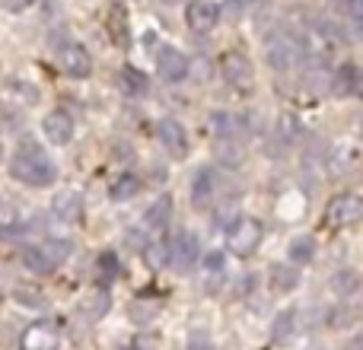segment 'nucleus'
<instances>
[{
	"instance_id": "20",
	"label": "nucleus",
	"mask_w": 363,
	"mask_h": 350,
	"mask_svg": "<svg viewBox=\"0 0 363 350\" xmlns=\"http://www.w3.org/2000/svg\"><path fill=\"white\" fill-rule=\"evenodd\" d=\"M360 287V274L357 271H338V274L332 277V290L338 296H354Z\"/></svg>"
},
{
	"instance_id": "11",
	"label": "nucleus",
	"mask_w": 363,
	"mask_h": 350,
	"mask_svg": "<svg viewBox=\"0 0 363 350\" xmlns=\"http://www.w3.org/2000/svg\"><path fill=\"white\" fill-rule=\"evenodd\" d=\"M363 217V201L360 194H338L328 204V220L335 226H354Z\"/></svg>"
},
{
	"instance_id": "25",
	"label": "nucleus",
	"mask_w": 363,
	"mask_h": 350,
	"mask_svg": "<svg viewBox=\"0 0 363 350\" xmlns=\"http://www.w3.org/2000/svg\"><path fill=\"white\" fill-rule=\"evenodd\" d=\"M121 77H125V86L131 89V93H147V80H144V74L140 70H134V67H125L121 70Z\"/></svg>"
},
{
	"instance_id": "9",
	"label": "nucleus",
	"mask_w": 363,
	"mask_h": 350,
	"mask_svg": "<svg viewBox=\"0 0 363 350\" xmlns=\"http://www.w3.org/2000/svg\"><path fill=\"white\" fill-rule=\"evenodd\" d=\"M185 19H188V29H191V32L217 29L220 4H213V0H191V4H188V10H185Z\"/></svg>"
},
{
	"instance_id": "22",
	"label": "nucleus",
	"mask_w": 363,
	"mask_h": 350,
	"mask_svg": "<svg viewBox=\"0 0 363 350\" xmlns=\"http://www.w3.org/2000/svg\"><path fill=\"white\" fill-rule=\"evenodd\" d=\"M294 322H296V315L290 312V309H287V312H281V315L274 319V328H271V334H274L277 344H284V341L294 334Z\"/></svg>"
},
{
	"instance_id": "27",
	"label": "nucleus",
	"mask_w": 363,
	"mask_h": 350,
	"mask_svg": "<svg viewBox=\"0 0 363 350\" xmlns=\"http://www.w3.org/2000/svg\"><path fill=\"white\" fill-rule=\"evenodd\" d=\"M204 268H207V274H220V271H223V252H211V255L204 258Z\"/></svg>"
},
{
	"instance_id": "31",
	"label": "nucleus",
	"mask_w": 363,
	"mask_h": 350,
	"mask_svg": "<svg viewBox=\"0 0 363 350\" xmlns=\"http://www.w3.org/2000/svg\"><path fill=\"white\" fill-rule=\"evenodd\" d=\"M0 159H4V147H0Z\"/></svg>"
},
{
	"instance_id": "32",
	"label": "nucleus",
	"mask_w": 363,
	"mask_h": 350,
	"mask_svg": "<svg viewBox=\"0 0 363 350\" xmlns=\"http://www.w3.org/2000/svg\"><path fill=\"white\" fill-rule=\"evenodd\" d=\"M338 4H341V0H338Z\"/></svg>"
},
{
	"instance_id": "4",
	"label": "nucleus",
	"mask_w": 363,
	"mask_h": 350,
	"mask_svg": "<svg viewBox=\"0 0 363 350\" xmlns=\"http://www.w3.org/2000/svg\"><path fill=\"white\" fill-rule=\"evenodd\" d=\"M262 220L255 217H236L230 223V230H226V249L233 252L236 258H249L252 252L258 249V242H262Z\"/></svg>"
},
{
	"instance_id": "7",
	"label": "nucleus",
	"mask_w": 363,
	"mask_h": 350,
	"mask_svg": "<svg viewBox=\"0 0 363 350\" xmlns=\"http://www.w3.org/2000/svg\"><path fill=\"white\" fill-rule=\"evenodd\" d=\"M220 74H223L226 86L245 93V89H252V77H255V70H252V61L242 55V51H226V55L220 57Z\"/></svg>"
},
{
	"instance_id": "16",
	"label": "nucleus",
	"mask_w": 363,
	"mask_h": 350,
	"mask_svg": "<svg viewBox=\"0 0 363 350\" xmlns=\"http://www.w3.org/2000/svg\"><path fill=\"white\" fill-rule=\"evenodd\" d=\"M360 89V70L357 64H341L332 74V93L335 96H354Z\"/></svg>"
},
{
	"instance_id": "14",
	"label": "nucleus",
	"mask_w": 363,
	"mask_h": 350,
	"mask_svg": "<svg viewBox=\"0 0 363 350\" xmlns=\"http://www.w3.org/2000/svg\"><path fill=\"white\" fill-rule=\"evenodd\" d=\"M42 131L51 144L64 147V144H70V137H74V118H70L67 112H61V108H57V112H48L42 121Z\"/></svg>"
},
{
	"instance_id": "15",
	"label": "nucleus",
	"mask_w": 363,
	"mask_h": 350,
	"mask_svg": "<svg viewBox=\"0 0 363 350\" xmlns=\"http://www.w3.org/2000/svg\"><path fill=\"white\" fill-rule=\"evenodd\" d=\"M213 191H217V175H213V169H198V175H194V185H191V204L198 207V210H204V207H211L213 201Z\"/></svg>"
},
{
	"instance_id": "3",
	"label": "nucleus",
	"mask_w": 363,
	"mask_h": 350,
	"mask_svg": "<svg viewBox=\"0 0 363 350\" xmlns=\"http://www.w3.org/2000/svg\"><path fill=\"white\" fill-rule=\"evenodd\" d=\"M70 249H74V245H70L67 239H45V242L23 252V264L29 271H35V274H51V271L70 255Z\"/></svg>"
},
{
	"instance_id": "1",
	"label": "nucleus",
	"mask_w": 363,
	"mask_h": 350,
	"mask_svg": "<svg viewBox=\"0 0 363 350\" xmlns=\"http://www.w3.org/2000/svg\"><path fill=\"white\" fill-rule=\"evenodd\" d=\"M10 172H13V179L29 188H45L57 179V169H55V163H51V157L35 144H23L13 153Z\"/></svg>"
},
{
	"instance_id": "26",
	"label": "nucleus",
	"mask_w": 363,
	"mask_h": 350,
	"mask_svg": "<svg viewBox=\"0 0 363 350\" xmlns=\"http://www.w3.org/2000/svg\"><path fill=\"white\" fill-rule=\"evenodd\" d=\"M281 128H284V140H296V137H303V125H300V121H296L294 118V115H284V118H281Z\"/></svg>"
},
{
	"instance_id": "18",
	"label": "nucleus",
	"mask_w": 363,
	"mask_h": 350,
	"mask_svg": "<svg viewBox=\"0 0 363 350\" xmlns=\"http://www.w3.org/2000/svg\"><path fill=\"white\" fill-rule=\"evenodd\" d=\"M271 283H274L281 293L294 290L296 283H300V271H296V264H274V268H271Z\"/></svg>"
},
{
	"instance_id": "8",
	"label": "nucleus",
	"mask_w": 363,
	"mask_h": 350,
	"mask_svg": "<svg viewBox=\"0 0 363 350\" xmlns=\"http://www.w3.org/2000/svg\"><path fill=\"white\" fill-rule=\"evenodd\" d=\"M157 74L166 83H182L188 77V57L172 45H160L157 48Z\"/></svg>"
},
{
	"instance_id": "28",
	"label": "nucleus",
	"mask_w": 363,
	"mask_h": 350,
	"mask_svg": "<svg viewBox=\"0 0 363 350\" xmlns=\"http://www.w3.org/2000/svg\"><path fill=\"white\" fill-rule=\"evenodd\" d=\"M226 10H230L233 16H239V13L245 10V0H226Z\"/></svg>"
},
{
	"instance_id": "29",
	"label": "nucleus",
	"mask_w": 363,
	"mask_h": 350,
	"mask_svg": "<svg viewBox=\"0 0 363 350\" xmlns=\"http://www.w3.org/2000/svg\"><path fill=\"white\" fill-rule=\"evenodd\" d=\"M26 4H32V0H6V6H10V10H19V6H26Z\"/></svg>"
},
{
	"instance_id": "5",
	"label": "nucleus",
	"mask_w": 363,
	"mask_h": 350,
	"mask_svg": "<svg viewBox=\"0 0 363 350\" xmlns=\"http://www.w3.org/2000/svg\"><path fill=\"white\" fill-rule=\"evenodd\" d=\"M55 57H57V67L67 77H74V80H83V77L93 74V57H89V51L83 48L80 42H67V38H64V42L57 45Z\"/></svg>"
},
{
	"instance_id": "17",
	"label": "nucleus",
	"mask_w": 363,
	"mask_h": 350,
	"mask_svg": "<svg viewBox=\"0 0 363 350\" xmlns=\"http://www.w3.org/2000/svg\"><path fill=\"white\" fill-rule=\"evenodd\" d=\"M169 217H172V201L169 198H160V201H153V204L147 207L144 226H147V230H153V232H163L166 226H169Z\"/></svg>"
},
{
	"instance_id": "10",
	"label": "nucleus",
	"mask_w": 363,
	"mask_h": 350,
	"mask_svg": "<svg viewBox=\"0 0 363 350\" xmlns=\"http://www.w3.org/2000/svg\"><path fill=\"white\" fill-rule=\"evenodd\" d=\"M207 128L217 140H226V144H236V137L245 134V118L236 112H211L207 118Z\"/></svg>"
},
{
	"instance_id": "24",
	"label": "nucleus",
	"mask_w": 363,
	"mask_h": 350,
	"mask_svg": "<svg viewBox=\"0 0 363 350\" xmlns=\"http://www.w3.org/2000/svg\"><path fill=\"white\" fill-rule=\"evenodd\" d=\"M55 213H61L64 220H77L80 217V198H77L74 191L64 194L61 201H55Z\"/></svg>"
},
{
	"instance_id": "13",
	"label": "nucleus",
	"mask_w": 363,
	"mask_h": 350,
	"mask_svg": "<svg viewBox=\"0 0 363 350\" xmlns=\"http://www.w3.org/2000/svg\"><path fill=\"white\" fill-rule=\"evenodd\" d=\"M157 137H160V144L169 150V157H176V159L185 157L188 134H185V128H182L176 118H163V121H160V125H157Z\"/></svg>"
},
{
	"instance_id": "2",
	"label": "nucleus",
	"mask_w": 363,
	"mask_h": 350,
	"mask_svg": "<svg viewBox=\"0 0 363 350\" xmlns=\"http://www.w3.org/2000/svg\"><path fill=\"white\" fill-rule=\"evenodd\" d=\"M303 42L294 35L290 29H271L264 35V55H268V64L274 70H290L296 64V57H303Z\"/></svg>"
},
{
	"instance_id": "21",
	"label": "nucleus",
	"mask_w": 363,
	"mask_h": 350,
	"mask_svg": "<svg viewBox=\"0 0 363 350\" xmlns=\"http://www.w3.org/2000/svg\"><path fill=\"white\" fill-rule=\"evenodd\" d=\"M290 261L294 264H306V261H313V255H315V242L313 239H306V236H300V239H294L290 242Z\"/></svg>"
},
{
	"instance_id": "6",
	"label": "nucleus",
	"mask_w": 363,
	"mask_h": 350,
	"mask_svg": "<svg viewBox=\"0 0 363 350\" xmlns=\"http://www.w3.org/2000/svg\"><path fill=\"white\" fill-rule=\"evenodd\" d=\"M198 258H201V245H198L194 232H179V236L169 239V245H166V261H169L179 274L191 271L194 264H198Z\"/></svg>"
},
{
	"instance_id": "12",
	"label": "nucleus",
	"mask_w": 363,
	"mask_h": 350,
	"mask_svg": "<svg viewBox=\"0 0 363 350\" xmlns=\"http://www.w3.org/2000/svg\"><path fill=\"white\" fill-rule=\"evenodd\" d=\"M19 350H57V328L55 322L42 319L35 325L26 328V334L19 338Z\"/></svg>"
},
{
	"instance_id": "19",
	"label": "nucleus",
	"mask_w": 363,
	"mask_h": 350,
	"mask_svg": "<svg viewBox=\"0 0 363 350\" xmlns=\"http://www.w3.org/2000/svg\"><path fill=\"white\" fill-rule=\"evenodd\" d=\"M138 191H140V181H138V175H131V172L118 175V179L112 181V188H108V194H112L115 201H128V198H134Z\"/></svg>"
},
{
	"instance_id": "30",
	"label": "nucleus",
	"mask_w": 363,
	"mask_h": 350,
	"mask_svg": "<svg viewBox=\"0 0 363 350\" xmlns=\"http://www.w3.org/2000/svg\"><path fill=\"white\" fill-rule=\"evenodd\" d=\"M160 4H166V6H176V4H185V0H160Z\"/></svg>"
},
{
	"instance_id": "23",
	"label": "nucleus",
	"mask_w": 363,
	"mask_h": 350,
	"mask_svg": "<svg viewBox=\"0 0 363 350\" xmlns=\"http://www.w3.org/2000/svg\"><path fill=\"white\" fill-rule=\"evenodd\" d=\"M115 274H118V258H115L112 252H102V255H99V283H102V287H106V283H112Z\"/></svg>"
}]
</instances>
